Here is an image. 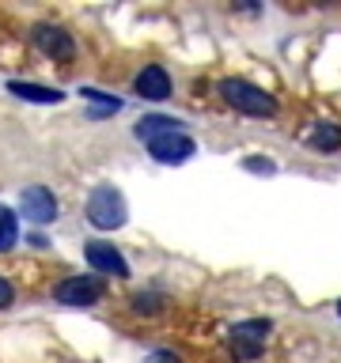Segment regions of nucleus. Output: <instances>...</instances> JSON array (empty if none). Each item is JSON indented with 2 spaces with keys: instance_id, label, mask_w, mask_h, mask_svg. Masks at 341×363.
I'll use <instances>...</instances> for the list:
<instances>
[{
  "instance_id": "obj_14",
  "label": "nucleus",
  "mask_w": 341,
  "mask_h": 363,
  "mask_svg": "<svg viewBox=\"0 0 341 363\" xmlns=\"http://www.w3.org/2000/svg\"><path fill=\"white\" fill-rule=\"evenodd\" d=\"M84 95H87V99H95V110H91L95 118H102V113H110V110H118V106H121L118 99H110V95H99V91H84Z\"/></svg>"
},
{
  "instance_id": "obj_17",
  "label": "nucleus",
  "mask_w": 341,
  "mask_h": 363,
  "mask_svg": "<svg viewBox=\"0 0 341 363\" xmlns=\"http://www.w3.org/2000/svg\"><path fill=\"white\" fill-rule=\"evenodd\" d=\"M11 299H16V291H11V284H8L4 277H0V306H8Z\"/></svg>"
},
{
  "instance_id": "obj_10",
  "label": "nucleus",
  "mask_w": 341,
  "mask_h": 363,
  "mask_svg": "<svg viewBox=\"0 0 341 363\" xmlns=\"http://www.w3.org/2000/svg\"><path fill=\"white\" fill-rule=\"evenodd\" d=\"M8 91L16 99H27V102H42V106H53V102H61L65 95L57 87H38V84H23V79H11Z\"/></svg>"
},
{
  "instance_id": "obj_12",
  "label": "nucleus",
  "mask_w": 341,
  "mask_h": 363,
  "mask_svg": "<svg viewBox=\"0 0 341 363\" xmlns=\"http://www.w3.org/2000/svg\"><path fill=\"white\" fill-rule=\"evenodd\" d=\"M311 147H318V152H337L341 147V129L337 125H318V129L311 133Z\"/></svg>"
},
{
  "instance_id": "obj_5",
  "label": "nucleus",
  "mask_w": 341,
  "mask_h": 363,
  "mask_svg": "<svg viewBox=\"0 0 341 363\" xmlns=\"http://www.w3.org/2000/svg\"><path fill=\"white\" fill-rule=\"evenodd\" d=\"M148 152H152V159H159V163L175 167V163H186L193 155V140L186 133H167V136H159V140L148 144Z\"/></svg>"
},
{
  "instance_id": "obj_16",
  "label": "nucleus",
  "mask_w": 341,
  "mask_h": 363,
  "mask_svg": "<svg viewBox=\"0 0 341 363\" xmlns=\"http://www.w3.org/2000/svg\"><path fill=\"white\" fill-rule=\"evenodd\" d=\"M144 363H178V356H175V352H152Z\"/></svg>"
},
{
  "instance_id": "obj_15",
  "label": "nucleus",
  "mask_w": 341,
  "mask_h": 363,
  "mask_svg": "<svg viewBox=\"0 0 341 363\" xmlns=\"http://www.w3.org/2000/svg\"><path fill=\"white\" fill-rule=\"evenodd\" d=\"M232 352L239 359H254V356H261V345H250V340H235L232 337Z\"/></svg>"
},
{
  "instance_id": "obj_6",
  "label": "nucleus",
  "mask_w": 341,
  "mask_h": 363,
  "mask_svg": "<svg viewBox=\"0 0 341 363\" xmlns=\"http://www.w3.org/2000/svg\"><path fill=\"white\" fill-rule=\"evenodd\" d=\"M19 208H23V216H27V220H34V223H53V220H57V201H53V193L42 189V186L23 189Z\"/></svg>"
},
{
  "instance_id": "obj_1",
  "label": "nucleus",
  "mask_w": 341,
  "mask_h": 363,
  "mask_svg": "<svg viewBox=\"0 0 341 363\" xmlns=\"http://www.w3.org/2000/svg\"><path fill=\"white\" fill-rule=\"evenodd\" d=\"M220 95L227 99V106H235L239 113H250V118H269V113L277 110L273 95H266V91L254 87V84H247V79H224Z\"/></svg>"
},
{
  "instance_id": "obj_9",
  "label": "nucleus",
  "mask_w": 341,
  "mask_h": 363,
  "mask_svg": "<svg viewBox=\"0 0 341 363\" xmlns=\"http://www.w3.org/2000/svg\"><path fill=\"white\" fill-rule=\"evenodd\" d=\"M167 133H182V121L163 118V113H148V118L136 121V136H141L144 144H152V140H159V136H167Z\"/></svg>"
},
{
  "instance_id": "obj_4",
  "label": "nucleus",
  "mask_w": 341,
  "mask_h": 363,
  "mask_svg": "<svg viewBox=\"0 0 341 363\" xmlns=\"http://www.w3.org/2000/svg\"><path fill=\"white\" fill-rule=\"evenodd\" d=\"M31 38L45 57H53V61H72L76 57V42L68 38V30L53 27V23H38V27L31 30Z\"/></svg>"
},
{
  "instance_id": "obj_13",
  "label": "nucleus",
  "mask_w": 341,
  "mask_h": 363,
  "mask_svg": "<svg viewBox=\"0 0 341 363\" xmlns=\"http://www.w3.org/2000/svg\"><path fill=\"white\" fill-rule=\"evenodd\" d=\"M163 303H167L163 295H136V299H133V311H136V314H159L156 306H163Z\"/></svg>"
},
{
  "instance_id": "obj_11",
  "label": "nucleus",
  "mask_w": 341,
  "mask_h": 363,
  "mask_svg": "<svg viewBox=\"0 0 341 363\" xmlns=\"http://www.w3.org/2000/svg\"><path fill=\"white\" fill-rule=\"evenodd\" d=\"M232 337L235 340H250V345H261V340L269 337V322L266 318H254V322H239L232 329Z\"/></svg>"
},
{
  "instance_id": "obj_18",
  "label": "nucleus",
  "mask_w": 341,
  "mask_h": 363,
  "mask_svg": "<svg viewBox=\"0 0 341 363\" xmlns=\"http://www.w3.org/2000/svg\"><path fill=\"white\" fill-rule=\"evenodd\" d=\"M337 314H341V299H337Z\"/></svg>"
},
{
  "instance_id": "obj_2",
  "label": "nucleus",
  "mask_w": 341,
  "mask_h": 363,
  "mask_svg": "<svg viewBox=\"0 0 341 363\" xmlns=\"http://www.w3.org/2000/svg\"><path fill=\"white\" fill-rule=\"evenodd\" d=\"M87 220L102 227V231H114V227L125 223V197L114 186H99L91 189L87 197Z\"/></svg>"
},
{
  "instance_id": "obj_7",
  "label": "nucleus",
  "mask_w": 341,
  "mask_h": 363,
  "mask_svg": "<svg viewBox=\"0 0 341 363\" xmlns=\"http://www.w3.org/2000/svg\"><path fill=\"white\" fill-rule=\"evenodd\" d=\"M133 87H136V95L148 99V102H163V99L170 95V76H167V68L148 65L144 72L133 79Z\"/></svg>"
},
{
  "instance_id": "obj_8",
  "label": "nucleus",
  "mask_w": 341,
  "mask_h": 363,
  "mask_svg": "<svg viewBox=\"0 0 341 363\" xmlns=\"http://www.w3.org/2000/svg\"><path fill=\"white\" fill-rule=\"evenodd\" d=\"M87 261H91V269H99V272L129 277V265H125V257H121L110 242H91V246H87Z\"/></svg>"
},
{
  "instance_id": "obj_3",
  "label": "nucleus",
  "mask_w": 341,
  "mask_h": 363,
  "mask_svg": "<svg viewBox=\"0 0 341 363\" xmlns=\"http://www.w3.org/2000/svg\"><path fill=\"white\" fill-rule=\"evenodd\" d=\"M53 299L65 306H91L102 299V284L95 277H68L53 288Z\"/></svg>"
}]
</instances>
